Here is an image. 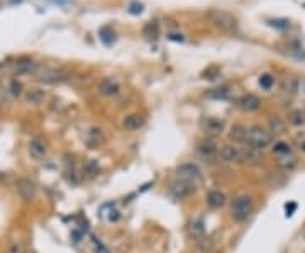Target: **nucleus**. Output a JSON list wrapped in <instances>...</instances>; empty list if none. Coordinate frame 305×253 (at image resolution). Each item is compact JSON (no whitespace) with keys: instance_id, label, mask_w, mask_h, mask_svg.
Instances as JSON below:
<instances>
[{"instance_id":"obj_1","label":"nucleus","mask_w":305,"mask_h":253,"mask_svg":"<svg viewBox=\"0 0 305 253\" xmlns=\"http://www.w3.org/2000/svg\"><path fill=\"white\" fill-rule=\"evenodd\" d=\"M219 158L226 163H249V165H256L261 163L263 156L258 150L253 148H241L236 144H226L219 150Z\"/></svg>"},{"instance_id":"obj_2","label":"nucleus","mask_w":305,"mask_h":253,"mask_svg":"<svg viewBox=\"0 0 305 253\" xmlns=\"http://www.w3.org/2000/svg\"><path fill=\"white\" fill-rule=\"evenodd\" d=\"M271 143H273V136L266 129H261V127H248V132H246V138L242 144L248 148H253V150L261 151L270 148Z\"/></svg>"},{"instance_id":"obj_3","label":"nucleus","mask_w":305,"mask_h":253,"mask_svg":"<svg viewBox=\"0 0 305 253\" xmlns=\"http://www.w3.org/2000/svg\"><path fill=\"white\" fill-rule=\"evenodd\" d=\"M38 82L41 84H60V82H65L68 78V73L65 72L63 68H58V66H51V65H38L34 75Z\"/></svg>"},{"instance_id":"obj_4","label":"nucleus","mask_w":305,"mask_h":253,"mask_svg":"<svg viewBox=\"0 0 305 253\" xmlns=\"http://www.w3.org/2000/svg\"><path fill=\"white\" fill-rule=\"evenodd\" d=\"M253 213V199L249 196H239L234 199L232 207H230V214H232L234 221L244 223Z\"/></svg>"},{"instance_id":"obj_5","label":"nucleus","mask_w":305,"mask_h":253,"mask_svg":"<svg viewBox=\"0 0 305 253\" xmlns=\"http://www.w3.org/2000/svg\"><path fill=\"white\" fill-rule=\"evenodd\" d=\"M209 19L210 22L214 24L216 27L222 29V31H236L237 27V20L234 15H230L229 12H224V10H212L209 14Z\"/></svg>"},{"instance_id":"obj_6","label":"nucleus","mask_w":305,"mask_h":253,"mask_svg":"<svg viewBox=\"0 0 305 253\" xmlns=\"http://www.w3.org/2000/svg\"><path fill=\"white\" fill-rule=\"evenodd\" d=\"M176 178L183 182H190V184L197 185L202 178V172L197 165L193 163H183L176 168Z\"/></svg>"},{"instance_id":"obj_7","label":"nucleus","mask_w":305,"mask_h":253,"mask_svg":"<svg viewBox=\"0 0 305 253\" xmlns=\"http://www.w3.org/2000/svg\"><path fill=\"white\" fill-rule=\"evenodd\" d=\"M170 192L175 199L190 197L192 194H195V185L190 184V182H183V180H178V178H176V180L171 184Z\"/></svg>"},{"instance_id":"obj_8","label":"nucleus","mask_w":305,"mask_h":253,"mask_svg":"<svg viewBox=\"0 0 305 253\" xmlns=\"http://www.w3.org/2000/svg\"><path fill=\"white\" fill-rule=\"evenodd\" d=\"M36 192H38V187L31 178H19L17 180V194L22 201H32L36 197Z\"/></svg>"},{"instance_id":"obj_9","label":"nucleus","mask_w":305,"mask_h":253,"mask_svg":"<svg viewBox=\"0 0 305 253\" xmlns=\"http://www.w3.org/2000/svg\"><path fill=\"white\" fill-rule=\"evenodd\" d=\"M119 90H121V85L112 77H107L98 84V94L104 95V97H114L119 94Z\"/></svg>"},{"instance_id":"obj_10","label":"nucleus","mask_w":305,"mask_h":253,"mask_svg":"<svg viewBox=\"0 0 305 253\" xmlns=\"http://www.w3.org/2000/svg\"><path fill=\"white\" fill-rule=\"evenodd\" d=\"M46 151H48V146L41 138H34L29 141V155L34 160H43L46 156Z\"/></svg>"},{"instance_id":"obj_11","label":"nucleus","mask_w":305,"mask_h":253,"mask_svg":"<svg viewBox=\"0 0 305 253\" xmlns=\"http://www.w3.org/2000/svg\"><path fill=\"white\" fill-rule=\"evenodd\" d=\"M36 68H38V65L34 63V61L31 60H20L17 63H14V73L19 77H31L34 75Z\"/></svg>"},{"instance_id":"obj_12","label":"nucleus","mask_w":305,"mask_h":253,"mask_svg":"<svg viewBox=\"0 0 305 253\" xmlns=\"http://www.w3.org/2000/svg\"><path fill=\"white\" fill-rule=\"evenodd\" d=\"M237 106L241 107L242 111H246V113H253V111L259 109L261 101H259V97H256L254 94H248V95H242V97L239 99Z\"/></svg>"},{"instance_id":"obj_13","label":"nucleus","mask_w":305,"mask_h":253,"mask_svg":"<svg viewBox=\"0 0 305 253\" xmlns=\"http://www.w3.org/2000/svg\"><path fill=\"white\" fill-rule=\"evenodd\" d=\"M202 127H204V131L207 132V134L217 136V134H221L222 129H224V124L216 118H205L204 121H202Z\"/></svg>"},{"instance_id":"obj_14","label":"nucleus","mask_w":305,"mask_h":253,"mask_svg":"<svg viewBox=\"0 0 305 253\" xmlns=\"http://www.w3.org/2000/svg\"><path fill=\"white\" fill-rule=\"evenodd\" d=\"M85 141L90 148H97L105 141V136H104V132H102V129H98V127H92V129L86 131Z\"/></svg>"},{"instance_id":"obj_15","label":"nucleus","mask_w":305,"mask_h":253,"mask_svg":"<svg viewBox=\"0 0 305 253\" xmlns=\"http://www.w3.org/2000/svg\"><path fill=\"white\" fill-rule=\"evenodd\" d=\"M228 199H226V194L221 192V190H210L207 194V204L212 207V209H221V207L226 206Z\"/></svg>"},{"instance_id":"obj_16","label":"nucleus","mask_w":305,"mask_h":253,"mask_svg":"<svg viewBox=\"0 0 305 253\" xmlns=\"http://www.w3.org/2000/svg\"><path fill=\"white\" fill-rule=\"evenodd\" d=\"M277 165L283 170H294L299 165V158L292 151L285 155H277Z\"/></svg>"},{"instance_id":"obj_17","label":"nucleus","mask_w":305,"mask_h":253,"mask_svg":"<svg viewBox=\"0 0 305 253\" xmlns=\"http://www.w3.org/2000/svg\"><path fill=\"white\" fill-rule=\"evenodd\" d=\"M285 129H287L285 121L282 118H278V116H271L270 121H268V132L271 136H280L285 132Z\"/></svg>"},{"instance_id":"obj_18","label":"nucleus","mask_w":305,"mask_h":253,"mask_svg":"<svg viewBox=\"0 0 305 253\" xmlns=\"http://www.w3.org/2000/svg\"><path fill=\"white\" fill-rule=\"evenodd\" d=\"M199 151H200L202 156H205V158H214V156L219 155V148H217V144L214 143V141H210V139L200 143Z\"/></svg>"},{"instance_id":"obj_19","label":"nucleus","mask_w":305,"mask_h":253,"mask_svg":"<svg viewBox=\"0 0 305 253\" xmlns=\"http://www.w3.org/2000/svg\"><path fill=\"white\" fill-rule=\"evenodd\" d=\"M144 118L141 114H129L124 119V127L127 131H138L139 127H143Z\"/></svg>"},{"instance_id":"obj_20","label":"nucleus","mask_w":305,"mask_h":253,"mask_svg":"<svg viewBox=\"0 0 305 253\" xmlns=\"http://www.w3.org/2000/svg\"><path fill=\"white\" fill-rule=\"evenodd\" d=\"M246 132H248V127L246 126H241V124H236V126L230 127L229 131V138L236 143H244V138H246Z\"/></svg>"},{"instance_id":"obj_21","label":"nucleus","mask_w":305,"mask_h":253,"mask_svg":"<svg viewBox=\"0 0 305 253\" xmlns=\"http://www.w3.org/2000/svg\"><path fill=\"white\" fill-rule=\"evenodd\" d=\"M44 99H46V94H44V90H41V89H31L26 94V101L29 104H36V106L43 102Z\"/></svg>"},{"instance_id":"obj_22","label":"nucleus","mask_w":305,"mask_h":253,"mask_svg":"<svg viewBox=\"0 0 305 253\" xmlns=\"http://www.w3.org/2000/svg\"><path fill=\"white\" fill-rule=\"evenodd\" d=\"M188 233L193 240H200L205 236V226L202 221H193L190 226H188Z\"/></svg>"},{"instance_id":"obj_23","label":"nucleus","mask_w":305,"mask_h":253,"mask_svg":"<svg viewBox=\"0 0 305 253\" xmlns=\"http://www.w3.org/2000/svg\"><path fill=\"white\" fill-rule=\"evenodd\" d=\"M98 38H100V41L105 44V46H110V44L115 41V34L110 27H102L100 32H98Z\"/></svg>"},{"instance_id":"obj_24","label":"nucleus","mask_w":305,"mask_h":253,"mask_svg":"<svg viewBox=\"0 0 305 253\" xmlns=\"http://www.w3.org/2000/svg\"><path fill=\"white\" fill-rule=\"evenodd\" d=\"M288 121L294 126H302L305 124V111L302 109H297V111H292L290 116H288Z\"/></svg>"},{"instance_id":"obj_25","label":"nucleus","mask_w":305,"mask_h":253,"mask_svg":"<svg viewBox=\"0 0 305 253\" xmlns=\"http://www.w3.org/2000/svg\"><path fill=\"white\" fill-rule=\"evenodd\" d=\"M98 170H100V167H98V163L95 160H88L86 163L83 165V173L86 177H95L97 173H98Z\"/></svg>"},{"instance_id":"obj_26","label":"nucleus","mask_w":305,"mask_h":253,"mask_svg":"<svg viewBox=\"0 0 305 253\" xmlns=\"http://www.w3.org/2000/svg\"><path fill=\"white\" fill-rule=\"evenodd\" d=\"M214 248V242L210 238H200L199 240V245H197V252L199 253H210Z\"/></svg>"},{"instance_id":"obj_27","label":"nucleus","mask_w":305,"mask_h":253,"mask_svg":"<svg viewBox=\"0 0 305 253\" xmlns=\"http://www.w3.org/2000/svg\"><path fill=\"white\" fill-rule=\"evenodd\" d=\"M273 84H275L273 77L268 75V73H265V75L259 77V87H261L263 90H270L271 87H273Z\"/></svg>"},{"instance_id":"obj_28","label":"nucleus","mask_w":305,"mask_h":253,"mask_svg":"<svg viewBox=\"0 0 305 253\" xmlns=\"http://www.w3.org/2000/svg\"><path fill=\"white\" fill-rule=\"evenodd\" d=\"M273 150H275L277 155H285V153H290L292 151V148H290V144L285 143V141H280V143L275 144Z\"/></svg>"},{"instance_id":"obj_29","label":"nucleus","mask_w":305,"mask_h":253,"mask_svg":"<svg viewBox=\"0 0 305 253\" xmlns=\"http://www.w3.org/2000/svg\"><path fill=\"white\" fill-rule=\"evenodd\" d=\"M144 36H148V38H156V36H158V24H148V26L144 27Z\"/></svg>"},{"instance_id":"obj_30","label":"nucleus","mask_w":305,"mask_h":253,"mask_svg":"<svg viewBox=\"0 0 305 253\" xmlns=\"http://www.w3.org/2000/svg\"><path fill=\"white\" fill-rule=\"evenodd\" d=\"M144 9V5L143 3H139V2H131V5H129V14H133V15H139L143 12Z\"/></svg>"},{"instance_id":"obj_31","label":"nucleus","mask_w":305,"mask_h":253,"mask_svg":"<svg viewBox=\"0 0 305 253\" xmlns=\"http://www.w3.org/2000/svg\"><path fill=\"white\" fill-rule=\"evenodd\" d=\"M20 92H22V85H20L17 80H12V82H10V90H9V94H10V95H20Z\"/></svg>"},{"instance_id":"obj_32","label":"nucleus","mask_w":305,"mask_h":253,"mask_svg":"<svg viewBox=\"0 0 305 253\" xmlns=\"http://www.w3.org/2000/svg\"><path fill=\"white\" fill-rule=\"evenodd\" d=\"M270 26L278 27V29H287L288 27V20L287 19H275V20H270Z\"/></svg>"},{"instance_id":"obj_33","label":"nucleus","mask_w":305,"mask_h":253,"mask_svg":"<svg viewBox=\"0 0 305 253\" xmlns=\"http://www.w3.org/2000/svg\"><path fill=\"white\" fill-rule=\"evenodd\" d=\"M285 211H287V213H285L287 218H292V216H294V213L297 211V204H295V202H290V204L285 206Z\"/></svg>"},{"instance_id":"obj_34","label":"nucleus","mask_w":305,"mask_h":253,"mask_svg":"<svg viewBox=\"0 0 305 253\" xmlns=\"http://www.w3.org/2000/svg\"><path fill=\"white\" fill-rule=\"evenodd\" d=\"M9 253H22V248H20V245L14 243V245H12V247H10Z\"/></svg>"},{"instance_id":"obj_35","label":"nucleus","mask_w":305,"mask_h":253,"mask_svg":"<svg viewBox=\"0 0 305 253\" xmlns=\"http://www.w3.org/2000/svg\"><path fill=\"white\" fill-rule=\"evenodd\" d=\"M7 99V89H3L2 85H0V102H3Z\"/></svg>"},{"instance_id":"obj_36","label":"nucleus","mask_w":305,"mask_h":253,"mask_svg":"<svg viewBox=\"0 0 305 253\" xmlns=\"http://www.w3.org/2000/svg\"><path fill=\"white\" fill-rule=\"evenodd\" d=\"M304 150H305V144H304Z\"/></svg>"}]
</instances>
